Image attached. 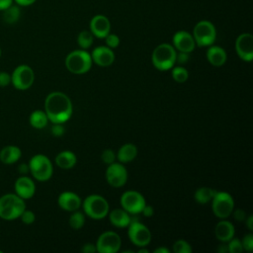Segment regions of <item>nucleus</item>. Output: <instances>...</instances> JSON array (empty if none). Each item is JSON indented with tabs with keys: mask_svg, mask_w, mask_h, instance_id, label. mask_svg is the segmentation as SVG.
Here are the masks:
<instances>
[{
	"mask_svg": "<svg viewBox=\"0 0 253 253\" xmlns=\"http://www.w3.org/2000/svg\"><path fill=\"white\" fill-rule=\"evenodd\" d=\"M173 46L178 51L183 52H192L196 47V42L193 38V35L187 31H178L174 34L172 39Z\"/></svg>",
	"mask_w": 253,
	"mask_h": 253,
	"instance_id": "15",
	"label": "nucleus"
},
{
	"mask_svg": "<svg viewBox=\"0 0 253 253\" xmlns=\"http://www.w3.org/2000/svg\"><path fill=\"white\" fill-rule=\"evenodd\" d=\"M95 245L99 253H117L121 249L122 239L115 231H105L100 234Z\"/></svg>",
	"mask_w": 253,
	"mask_h": 253,
	"instance_id": "12",
	"label": "nucleus"
},
{
	"mask_svg": "<svg viewBox=\"0 0 253 253\" xmlns=\"http://www.w3.org/2000/svg\"><path fill=\"white\" fill-rule=\"evenodd\" d=\"M235 229L233 224L226 220L225 218L218 221L214 227V234L215 237L220 241V242H227L229 241L232 237H234Z\"/></svg>",
	"mask_w": 253,
	"mask_h": 253,
	"instance_id": "20",
	"label": "nucleus"
},
{
	"mask_svg": "<svg viewBox=\"0 0 253 253\" xmlns=\"http://www.w3.org/2000/svg\"><path fill=\"white\" fill-rule=\"evenodd\" d=\"M90 32L98 39H105L111 33L110 20L104 15H95L90 21Z\"/></svg>",
	"mask_w": 253,
	"mask_h": 253,
	"instance_id": "16",
	"label": "nucleus"
},
{
	"mask_svg": "<svg viewBox=\"0 0 253 253\" xmlns=\"http://www.w3.org/2000/svg\"><path fill=\"white\" fill-rule=\"evenodd\" d=\"M29 169L32 176L41 182L50 179L53 172L52 163L49 158L43 154L34 155L29 162Z\"/></svg>",
	"mask_w": 253,
	"mask_h": 253,
	"instance_id": "6",
	"label": "nucleus"
},
{
	"mask_svg": "<svg viewBox=\"0 0 253 253\" xmlns=\"http://www.w3.org/2000/svg\"><path fill=\"white\" fill-rule=\"evenodd\" d=\"M50 131H51V134L53 136H56V137H59V136H62L65 129L62 126V124H53V126H51L50 128Z\"/></svg>",
	"mask_w": 253,
	"mask_h": 253,
	"instance_id": "39",
	"label": "nucleus"
},
{
	"mask_svg": "<svg viewBox=\"0 0 253 253\" xmlns=\"http://www.w3.org/2000/svg\"><path fill=\"white\" fill-rule=\"evenodd\" d=\"M145 205L146 202L142 194L134 190L126 191L121 197L122 208L130 214H136L141 212Z\"/></svg>",
	"mask_w": 253,
	"mask_h": 253,
	"instance_id": "11",
	"label": "nucleus"
},
{
	"mask_svg": "<svg viewBox=\"0 0 253 253\" xmlns=\"http://www.w3.org/2000/svg\"><path fill=\"white\" fill-rule=\"evenodd\" d=\"M58 206L60 209L66 211H77L81 207V199L80 197L73 192H62L57 199Z\"/></svg>",
	"mask_w": 253,
	"mask_h": 253,
	"instance_id": "19",
	"label": "nucleus"
},
{
	"mask_svg": "<svg viewBox=\"0 0 253 253\" xmlns=\"http://www.w3.org/2000/svg\"><path fill=\"white\" fill-rule=\"evenodd\" d=\"M235 51L244 61H251L253 59V36L250 33H243L237 37Z\"/></svg>",
	"mask_w": 253,
	"mask_h": 253,
	"instance_id": "14",
	"label": "nucleus"
},
{
	"mask_svg": "<svg viewBox=\"0 0 253 253\" xmlns=\"http://www.w3.org/2000/svg\"><path fill=\"white\" fill-rule=\"evenodd\" d=\"M26 209L25 200L15 194H5L0 197V217L14 220L20 217Z\"/></svg>",
	"mask_w": 253,
	"mask_h": 253,
	"instance_id": "2",
	"label": "nucleus"
},
{
	"mask_svg": "<svg viewBox=\"0 0 253 253\" xmlns=\"http://www.w3.org/2000/svg\"><path fill=\"white\" fill-rule=\"evenodd\" d=\"M22 156L21 149L16 145H7L0 150V161L4 164H14Z\"/></svg>",
	"mask_w": 253,
	"mask_h": 253,
	"instance_id": "23",
	"label": "nucleus"
},
{
	"mask_svg": "<svg viewBox=\"0 0 253 253\" xmlns=\"http://www.w3.org/2000/svg\"><path fill=\"white\" fill-rule=\"evenodd\" d=\"M94 42V36L90 31H81L77 36V43L82 49L89 48Z\"/></svg>",
	"mask_w": 253,
	"mask_h": 253,
	"instance_id": "29",
	"label": "nucleus"
},
{
	"mask_svg": "<svg viewBox=\"0 0 253 253\" xmlns=\"http://www.w3.org/2000/svg\"><path fill=\"white\" fill-rule=\"evenodd\" d=\"M105 42H106V45L110 48H116L119 46L120 44V38L116 35V34H108L105 37Z\"/></svg>",
	"mask_w": 253,
	"mask_h": 253,
	"instance_id": "34",
	"label": "nucleus"
},
{
	"mask_svg": "<svg viewBox=\"0 0 253 253\" xmlns=\"http://www.w3.org/2000/svg\"><path fill=\"white\" fill-rule=\"evenodd\" d=\"M11 83V75L8 72L0 71V87H6Z\"/></svg>",
	"mask_w": 253,
	"mask_h": 253,
	"instance_id": "40",
	"label": "nucleus"
},
{
	"mask_svg": "<svg viewBox=\"0 0 253 253\" xmlns=\"http://www.w3.org/2000/svg\"><path fill=\"white\" fill-rule=\"evenodd\" d=\"M44 112L52 124H64L72 116V102L62 92H51L44 100Z\"/></svg>",
	"mask_w": 253,
	"mask_h": 253,
	"instance_id": "1",
	"label": "nucleus"
},
{
	"mask_svg": "<svg viewBox=\"0 0 253 253\" xmlns=\"http://www.w3.org/2000/svg\"><path fill=\"white\" fill-rule=\"evenodd\" d=\"M153 252L154 253H170V250L164 246H160V247L156 248Z\"/></svg>",
	"mask_w": 253,
	"mask_h": 253,
	"instance_id": "49",
	"label": "nucleus"
},
{
	"mask_svg": "<svg viewBox=\"0 0 253 253\" xmlns=\"http://www.w3.org/2000/svg\"><path fill=\"white\" fill-rule=\"evenodd\" d=\"M34 70L26 64H21L17 66L11 75V83L16 89L21 91L28 90L29 88H31L34 84Z\"/></svg>",
	"mask_w": 253,
	"mask_h": 253,
	"instance_id": "9",
	"label": "nucleus"
},
{
	"mask_svg": "<svg viewBox=\"0 0 253 253\" xmlns=\"http://www.w3.org/2000/svg\"><path fill=\"white\" fill-rule=\"evenodd\" d=\"M171 75H172V78L178 82V83H184L188 80V77H189V72L188 70L183 67L182 65H179V66H173L172 67V71H171Z\"/></svg>",
	"mask_w": 253,
	"mask_h": 253,
	"instance_id": "30",
	"label": "nucleus"
},
{
	"mask_svg": "<svg viewBox=\"0 0 253 253\" xmlns=\"http://www.w3.org/2000/svg\"><path fill=\"white\" fill-rule=\"evenodd\" d=\"M193 38L196 45L200 47L213 44L216 39V29L214 25L208 20L198 22L193 29Z\"/></svg>",
	"mask_w": 253,
	"mask_h": 253,
	"instance_id": "7",
	"label": "nucleus"
},
{
	"mask_svg": "<svg viewBox=\"0 0 253 253\" xmlns=\"http://www.w3.org/2000/svg\"><path fill=\"white\" fill-rule=\"evenodd\" d=\"M138 253H148V250H147V249H145L144 247H139Z\"/></svg>",
	"mask_w": 253,
	"mask_h": 253,
	"instance_id": "50",
	"label": "nucleus"
},
{
	"mask_svg": "<svg viewBox=\"0 0 253 253\" xmlns=\"http://www.w3.org/2000/svg\"><path fill=\"white\" fill-rule=\"evenodd\" d=\"M216 191H214L211 188L209 187H201L199 189L196 190L195 194H194V198L195 201L201 205L204 204H208L209 202L211 201L212 197L214 196Z\"/></svg>",
	"mask_w": 253,
	"mask_h": 253,
	"instance_id": "27",
	"label": "nucleus"
},
{
	"mask_svg": "<svg viewBox=\"0 0 253 253\" xmlns=\"http://www.w3.org/2000/svg\"><path fill=\"white\" fill-rule=\"evenodd\" d=\"M91 54L86 49H76L69 52L65 58V66L73 74L87 73L92 67Z\"/></svg>",
	"mask_w": 253,
	"mask_h": 253,
	"instance_id": "4",
	"label": "nucleus"
},
{
	"mask_svg": "<svg viewBox=\"0 0 253 253\" xmlns=\"http://www.w3.org/2000/svg\"><path fill=\"white\" fill-rule=\"evenodd\" d=\"M2 12H3V20L7 24H14L18 22L21 16V10L19 8V5L12 4L10 7H8Z\"/></svg>",
	"mask_w": 253,
	"mask_h": 253,
	"instance_id": "28",
	"label": "nucleus"
},
{
	"mask_svg": "<svg viewBox=\"0 0 253 253\" xmlns=\"http://www.w3.org/2000/svg\"><path fill=\"white\" fill-rule=\"evenodd\" d=\"M227 58L225 50L218 45H210L207 50V59L213 66H221L225 63Z\"/></svg>",
	"mask_w": 253,
	"mask_h": 253,
	"instance_id": "22",
	"label": "nucleus"
},
{
	"mask_svg": "<svg viewBox=\"0 0 253 253\" xmlns=\"http://www.w3.org/2000/svg\"><path fill=\"white\" fill-rule=\"evenodd\" d=\"M137 155V148L132 143H126L121 146L117 153V158L121 163H127L132 161Z\"/></svg>",
	"mask_w": 253,
	"mask_h": 253,
	"instance_id": "25",
	"label": "nucleus"
},
{
	"mask_svg": "<svg viewBox=\"0 0 253 253\" xmlns=\"http://www.w3.org/2000/svg\"><path fill=\"white\" fill-rule=\"evenodd\" d=\"M109 219L110 222L116 226V227H126L131 221V217L129 213L125 211L123 208L122 209H114L113 211H109Z\"/></svg>",
	"mask_w": 253,
	"mask_h": 253,
	"instance_id": "21",
	"label": "nucleus"
},
{
	"mask_svg": "<svg viewBox=\"0 0 253 253\" xmlns=\"http://www.w3.org/2000/svg\"><path fill=\"white\" fill-rule=\"evenodd\" d=\"M227 243V248H228V252L230 253H241L243 251V247H242V243L241 240L238 238H234L232 237L229 241L226 242Z\"/></svg>",
	"mask_w": 253,
	"mask_h": 253,
	"instance_id": "33",
	"label": "nucleus"
},
{
	"mask_svg": "<svg viewBox=\"0 0 253 253\" xmlns=\"http://www.w3.org/2000/svg\"><path fill=\"white\" fill-rule=\"evenodd\" d=\"M84 213L93 219H102L108 215L110 207L108 201L100 195H90L82 203Z\"/></svg>",
	"mask_w": 253,
	"mask_h": 253,
	"instance_id": "5",
	"label": "nucleus"
},
{
	"mask_svg": "<svg viewBox=\"0 0 253 253\" xmlns=\"http://www.w3.org/2000/svg\"><path fill=\"white\" fill-rule=\"evenodd\" d=\"M14 3V0H0V11H4Z\"/></svg>",
	"mask_w": 253,
	"mask_h": 253,
	"instance_id": "45",
	"label": "nucleus"
},
{
	"mask_svg": "<svg viewBox=\"0 0 253 253\" xmlns=\"http://www.w3.org/2000/svg\"><path fill=\"white\" fill-rule=\"evenodd\" d=\"M77 162L76 155L69 150L59 152L55 157L56 165L61 169H71Z\"/></svg>",
	"mask_w": 253,
	"mask_h": 253,
	"instance_id": "24",
	"label": "nucleus"
},
{
	"mask_svg": "<svg viewBox=\"0 0 253 253\" xmlns=\"http://www.w3.org/2000/svg\"><path fill=\"white\" fill-rule=\"evenodd\" d=\"M177 50L170 43H160L157 45L151 55L154 67L160 71L171 69L176 61Z\"/></svg>",
	"mask_w": 253,
	"mask_h": 253,
	"instance_id": "3",
	"label": "nucleus"
},
{
	"mask_svg": "<svg viewBox=\"0 0 253 253\" xmlns=\"http://www.w3.org/2000/svg\"><path fill=\"white\" fill-rule=\"evenodd\" d=\"M15 193L24 200L31 199L36 193L35 182L28 176H20L15 182Z\"/></svg>",
	"mask_w": 253,
	"mask_h": 253,
	"instance_id": "18",
	"label": "nucleus"
},
{
	"mask_svg": "<svg viewBox=\"0 0 253 253\" xmlns=\"http://www.w3.org/2000/svg\"><path fill=\"white\" fill-rule=\"evenodd\" d=\"M241 243H242L243 250L251 252L253 250V234L248 233V234L244 235L243 239L241 240Z\"/></svg>",
	"mask_w": 253,
	"mask_h": 253,
	"instance_id": "37",
	"label": "nucleus"
},
{
	"mask_svg": "<svg viewBox=\"0 0 253 253\" xmlns=\"http://www.w3.org/2000/svg\"><path fill=\"white\" fill-rule=\"evenodd\" d=\"M127 234L132 244L137 247H145L151 241V232L147 226L139 221L131 220L128 224Z\"/></svg>",
	"mask_w": 253,
	"mask_h": 253,
	"instance_id": "10",
	"label": "nucleus"
},
{
	"mask_svg": "<svg viewBox=\"0 0 253 253\" xmlns=\"http://www.w3.org/2000/svg\"><path fill=\"white\" fill-rule=\"evenodd\" d=\"M173 251L175 253H192L193 248L186 240L179 239L173 244Z\"/></svg>",
	"mask_w": 253,
	"mask_h": 253,
	"instance_id": "32",
	"label": "nucleus"
},
{
	"mask_svg": "<svg viewBox=\"0 0 253 253\" xmlns=\"http://www.w3.org/2000/svg\"><path fill=\"white\" fill-rule=\"evenodd\" d=\"M37 0H14V2L22 7H27V6H31L33 5Z\"/></svg>",
	"mask_w": 253,
	"mask_h": 253,
	"instance_id": "44",
	"label": "nucleus"
},
{
	"mask_svg": "<svg viewBox=\"0 0 253 253\" xmlns=\"http://www.w3.org/2000/svg\"><path fill=\"white\" fill-rule=\"evenodd\" d=\"M217 252L218 253H226V252H228L227 243L226 242H221V244H219L217 246Z\"/></svg>",
	"mask_w": 253,
	"mask_h": 253,
	"instance_id": "46",
	"label": "nucleus"
},
{
	"mask_svg": "<svg viewBox=\"0 0 253 253\" xmlns=\"http://www.w3.org/2000/svg\"><path fill=\"white\" fill-rule=\"evenodd\" d=\"M106 180L114 188L123 187L127 180V171L122 163L109 164L106 170Z\"/></svg>",
	"mask_w": 253,
	"mask_h": 253,
	"instance_id": "13",
	"label": "nucleus"
},
{
	"mask_svg": "<svg viewBox=\"0 0 253 253\" xmlns=\"http://www.w3.org/2000/svg\"><path fill=\"white\" fill-rule=\"evenodd\" d=\"M189 54H190V53H188V52H183V51L177 52L175 63H178V64H180V65L186 64V63L189 61V59H190V55H189Z\"/></svg>",
	"mask_w": 253,
	"mask_h": 253,
	"instance_id": "38",
	"label": "nucleus"
},
{
	"mask_svg": "<svg viewBox=\"0 0 253 253\" xmlns=\"http://www.w3.org/2000/svg\"><path fill=\"white\" fill-rule=\"evenodd\" d=\"M81 251L83 253H95L97 252V248H96V245L93 244V243H85L82 248H81Z\"/></svg>",
	"mask_w": 253,
	"mask_h": 253,
	"instance_id": "42",
	"label": "nucleus"
},
{
	"mask_svg": "<svg viewBox=\"0 0 253 253\" xmlns=\"http://www.w3.org/2000/svg\"><path fill=\"white\" fill-rule=\"evenodd\" d=\"M141 212L143 213L144 216L150 217V216H152L153 213H154V209H153V207L150 206V205H145V206L143 207Z\"/></svg>",
	"mask_w": 253,
	"mask_h": 253,
	"instance_id": "43",
	"label": "nucleus"
},
{
	"mask_svg": "<svg viewBox=\"0 0 253 253\" xmlns=\"http://www.w3.org/2000/svg\"><path fill=\"white\" fill-rule=\"evenodd\" d=\"M30 124L33 127L37 129H42L46 126L48 119L44 111L42 110H36L30 116Z\"/></svg>",
	"mask_w": 253,
	"mask_h": 253,
	"instance_id": "26",
	"label": "nucleus"
},
{
	"mask_svg": "<svg viewBox=\"0 0 253 253\" xmlns=\"http://www.w3.org/2000/svg\"><path fill=\"white\" fill-rule=\"evenodd\" d=\"M211 210L216 217L227 218L234 210L233 198L226 192H215L211 199Z\"/></svg>",
	"mask_w": 253,
	"mask_h": 253,
	"instance_id": "8",
	"label": "nucleus"
},
{
	"mask_svg": "<svg viewBox=\"0 0 253 253\" xmlns=\"http://www.w3.org/2000/svg\"><path fill=\"white\" fill-rule=\"evenodd\" d=\"M245 223H246V226L248 227V229L250 231L253 230V216L252 215H249L248 217L245 218Z\"/></svg>",
	"mask_w": 253,
	"mask_h": 253,
	"instance_id": "47",
	"label": "nucleus"
},
{
	"mask_svg": "<svg viewBox=\"0 0 253 253\" xmlns=\"http://www.w3.org/2000/svg\"><path fill=\"white\" fill-rule=\"evenodd\" d=\"M101 158H102V160H103L104 163H106V164L109 165V164H112V163L115 162V160H116V158H117V155H116V153L114 152L113 149L108 148V149H105V150L102 152Z\"/></svg>",
	"mask_w": 253,
	"mask_h": 253,
	"instance_id": "35",
	"label": "nucleus"
},
{
	"mask_svg": "<svg viewBox=\"0 0 253 253\" xmlns=\"http://www.w3.org/2000/svg\"><path fill=\"white\" fill-rule=\"evenodd\" d=\"M18 169H19V172H20L21 174H27V173L30 171V169H29V164H25V163L21 164Z\"/></svg>",
	"mask_w": 253,
	"mask_h": 253,
	"instance_id": "48",
	"label": "nucleus"
},
{
	"mask_svg": "<svg viewBox=\"0 0 253 253\" xmlns=\"http://www.w3.org/2000/svg\"><path fill=\"white\" fill-rule=\"evenodd\" d=\"M20 218H21L23 223H25V224H32L36 220V215H35L34 211L25 209V211L20 215Z\"/></svg>",
	"mask_w": 253,
	"mask_h": 253,
	"instance_id": "36",
	"label": "nucleus"
},
{
	"mask_svg": "<svg viewBox=\"0 0 253 253\" xmlns=\"http://www.w3.org/2000/svg\"><path fill=\"white\" fill-rule=\"evenodd\" d=\"M92 61L102 67H107L113 64L115 60V53L112 48L107 45H100L93 49L91 53Z\"/></svg>",
	"mask_w": 253,
	"mask_h": 253,
	"instance_id": "17",
	"label": "nucleus"
},
{
	"mask_svg": "<svg viewBox=\"0 0 253 253\" xmlns=\"http://www.w3.org/2000/svg\"><path fill=\"white\" fill-rule=\"evenodd\" d=\"M84 223H85V214L81 211H74L73 213L69 217V225L73 229L77 230V229L82 228Z\"/></svg>",
	"mask_w": 253,
	"mask_h": 253,
	"instance_id": "31",
	"label": "nucleus"
},
{
	"mask_svg": "<svg viewBox=\"0 0 253 253\" xmlns=\"http://www.w3.org/2000/svg\"><path fill=\"white\" fill-rule=\"evenodd\" d=\"M233 213V217L235 220L237 221H244L246 218V212L245 211H243L242 209H237V210H233L232 211Z\"/></svg>",
	"mask_w": 253,
	"mask_h": 253,
	"instance_id": "41",
	"label": "nucleus"
},
{
	"mask_svg": "<svg viewBox=\"0 0 253 253\" xmlns=\"http://www.w3.org/2000/svg\"><path fill=\"white\" fill-rule=\"evenodd\" d=\"M0 57H1V48H0Z\"/></svg>",
	"mask_w": 253,
	"mask_h": 253,
	"instance_id": "51",
	"label": "nucleus"
}]
</instances>
